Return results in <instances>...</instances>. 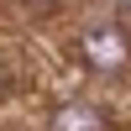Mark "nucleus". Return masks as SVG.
Listing matches in <instances>:
<instances>
[{"mask_svg":"<svg viewBox=\"0 0 131 131\" xmlns=\"http://www.w3.org/2000/svg\"><path fill=\"white\" fill-rule=\"evenodd\" d=\"M21 5H31V10H47V5H52V0H21Z\"/></svg>","mask_w":131,"mask_h":131,"instance_id":"4","label":"nucleus"},{"mask_svg":"<svg viewBox=\"0 0 131 131\" xmlns=\"http://www.w3.org/2000/svg\"><path fill=\"white\" fill-rule=\"evenodd\" d=\"M84 58H89L100 73H121L126 58H131V47H126V37L115 26H94L89 37H84Z\"/></svg>","mask_w":131,"mask_h":131,"instance_id":"1","label":"nucleus"},{"mask_svg":"<svg viewBox=\"0 0 131 131\" xmlns=\"http://www.w3.org/2000/svg\"><path fill=\"white\" fill-rule=\"evenodd\" d=\"M5 94H10V68L0 63V100H5Z\"/></svg>","mask_w":131,"mask_h":131,"instance_id":"3","label":"nucleus"},{"mask_svg":"<svg viewBox=\"0 0 131 131\" xmlns=\"http://www.w3.org/2000/svg\"><path fill=\"white\" fill-rule=\"evenodd\" d=\"M52 131H105V115L94 105H63L52 115Z\"/></svg>","mask_w":131,"mask_h":131,"instance_id":"2","label":"nucleus"}]
</instances>
